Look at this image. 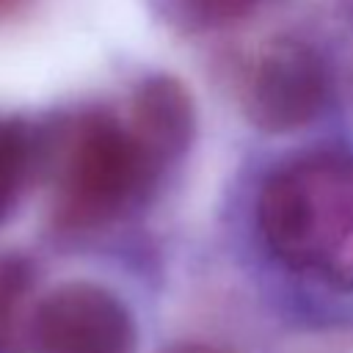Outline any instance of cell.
Here are the masks:
<instances>
[{
    "label": "cell",
    "instance_id": "52a82bcc",
    "mask_svg": "<svg viewBox=\"0 0 353 353\" xmlns=\"http://www.w3.org/2000/svg\"><path fill=\"white\" fill-rule=\"evenodd\" d=\"M259 0H165L171 14L190 28H221L248 17Z\"/></svg>",
    "mask_w": 353,
    "mask_h": 353
},
{
    "label": "cell",
    "instance_id": "30bf717a",
    "mask_svg": "<svg viewBox=\"0 0 353 353\" xmlns=\"http://www.w3.org/2000/svg\"><path fill=\"white\" fill-rule=\"evenodd\" d=\"M11 6H14V0H0V11L3 8H11Z\"/></svg>",
    "mask_w": 353,
    "mask_h": 353
},
{
    "label": "cell",
    "instance_id": "6da1fadb",
    "mask_svg": "<svg viewBox=\"0 0 353 353\" xmlns=\"http://www.w3.org/2000/svg\"><path fill=\"white\" fill-rule=\"evenodd\" d=\"M256 223L284 265L353 290V157L309 154L273 171Z\"/></svg>",
    "mask_w": 353,
    "mask_h": 353
},
{
    "label": "cell",
    "instance_id": "8992f818",
    "mask_svg": "<svg viewBox=\"0 0 353 353\" xmlns=\"http://www.w3.org/2000/svg\"><path fill=\"white\" fill-rule=\"evenodd\" d=\"M39 168V132L19 119H0V226L17 212Z\"/></svg>",
    "mask_w": 353,
    "mask_h": 353
},
{
    "label": "cell",
    "instance_id": "5b68a950",
    "mask_svg": "<svg viewBox=\"0 0 353 353\" xmlns=\"http://www.w3.org/2000/svg\"><path fill=\"white\" fill-rule=\"evenodd\" d=\"M127 127L157 168L179 160L196 135V105L171 74L143 77L130 97Z\"/></svg>",
    "mask_w": 353,
    "mask_h": 353
},
{
    "label": "cell",
    "instance_id": "277c9868",
    "mask_svg": "<svg viewBox=\"0 0 353 353\" xmlns=\"http://www.w3.org/2000/svg\"><path fill=\"white\" fill-rule=\"evenodd\" d=\"M331 99V69L306 41H276L254 63L245 85V116L265 132L312 124Z\"/></svg>",
    "mask_w": 353,
    "mask_h": 353
},
{
    "label": "cell",
    "instance_id": "9c48e42d",
    "mask_svg": "<svg viewBox=\"0 0 353 353\" xmlns=\"http://www.w3.org/2000/svg\"><path fill=\"white\" fill-rule=\"evenodd\" d=\"M14 295V276L8 268L0 265V323L6 320V312H8V301Z\"/></svg>",
    "mask_w": 353,
    "mask_h": 353
},
{
    "label": "cell",
    "instance_id": "3957f363",
    "mask_svg": "<svg viewBox=\"0 0 353 353\" xmlns=\"http://www.w3.org/2000/svg\"><path fill=\"white\" fill-rule=\"evenodd\" d=\"M30 331L39 353H135L138 347L127 303L88 281H72L44 295Z\"/></svg>",
    "mask_w": 353,
    "mask_h": 353
},
{
    "label": "cell",
    "instance_id": "7a4b0ae2",
    "mask_svg": "<svg viewBox=\"0 0 353 353\" xmlns=\"http://www.w3.org/2000/svg\"><path fill=\"white\" fill-rule=\"evenodd\" d=\"M39 165L52 179L61 223L74 229L124 218L163 171L108 110H83L39 132Z\"/></svg>",
    "mask_w": 353,
    "mask_h": 353
},
{
    "label": "cell",
    "instance_id": "ba28073f",
    "mask_svg": "<svg viewBox=\"0 0 353 353\" xmlns=\"http://www.w3.org/2000/svg\"><path fill=\"white\" fill-rule=\"evenodd\" d=\"M160 353H229V350L210 345V342H174V345L163 347Z\"/></svg>",
    "mask_w": 353,
    "mask_h": 353
}]
</instances>
